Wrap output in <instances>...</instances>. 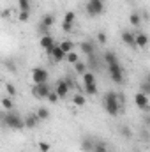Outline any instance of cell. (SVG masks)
Returning <instances> with one entry per match:
<instances>
[{"instance_id": "1", "label": "cell", "mask_w": 150, "mask_h": 152, "mask_svg": "<svg viewBox=\"0 0 150 152\" xmlns=\"http://www.w3.org/2000/svg\"><path fill=\"white\" fill-rule=\"evenodd\" d=\"M103 60H104L106 66H108V71H110V78H111V81L113 83H117V85H122V83H124V69H122V66H120V62H118L117 53H113V51H106L104 57H103Z\"/></svg>"}, {"instance_id": "2", "label": "cell", "mask_w": 150, "mask_h": 152, "mask_svg": "<svg viewBox=\"0 0 150 152\" xmlns=\"http://www.w3.org/2000/svg\"><path fill=\"white\" fill-rule=\"evenodd\" d=\"M103 106H104V110H106L108 115L117 117V115L120 113L122 106H124L122 94H118V92H106L104 97H103Z\"/></svg>"}, {"instance_id": "3", "label": "cell", "mask_w": 150, "mask_h": 152, "mask_svg": "<svg viewBox=\"0 0 150 152\" xmlns=\"http://www.w3.org/2000/svg\"><path fill=\"white\" fill-rule=\"evenodd\" d=\"M4 124L11 129H21V127H25V118H21V115L16 113L14 110H11V112L4 113Z\"/></svg>"}, {"instance_id": "4", "label": "cell", "mask_w": 150, "mask_h": 152, "mask_svg": "<svg viewBox=\"0 0 150 152\" xmlns=\"http://www.w3.org/2000/svg\"><path fill=\"white\" fill-rule=\"evenodd\" d=\"M73 88H74V81H73L71 78H60V80L57 81V85H55V90H57V94L60 96V99L67 97Z\"/></svg>"}, {"instance_id": "5", "label": "cell", "mask_w": 150, "mask_h": 152, "mask_svg": "<svg viewBox=\"0 0 150 152\" xmlns=\"http://www.w3.org/2000/svg\"><path fill=\"white\" fill-rule=\"evenodd\" d=\"M85 11L88 16H101L104 11V0H88L85 5Z\"/></svg>"}, {"instance_id": "6", "label": "cell", "mask_w": 150, "mask_h": 152, "mask_svg": "<svg viewBox=\"0 0 150 152\" xmlns=\"http://www.w3.org/2000/svg\"><path fill=\"white\" fill-rule=\"evenodd\" d=\"M32 94H34L37 99H48V96L51 94V88H50L48 83H34Z\"/></svg>"}, {"instance_id": "7", "label": "cell", "mask_w": 150, "mask_h": 152, "mask_svg": "<svg viewBox=\"0 0 150 152\" xmlns=\"http://www.w3.org/2000/svg\"><path fill=\"white\" fill-rule=\"evenodd\" d=\"M48 71L42 67H36L32 69V81L34 83H48Z\"/></svg>"}, {"instance_id": "8", "label": "cell", "mask_w": 150, "mask_h": 152, "mask_svg": "<svg viewBox=\"0 0 150 152\" xmlns=\"http://www.w3.org/2000/svg\"><path fill=\"white\" fill-rule=\"evenodd\" d=\"M39 44H41V48L44 50V51H48V53H51V50L57 46V42H55V39L51 37V36H48V34H44L41 41H39Z\"/></svg>"}, {"instance_id": "9", "label": "cell", "mask_w": 150, "mask_h": 152, "mask_svg": "<svg viewBox=\"0 0 150 152\" xmlns=\"http://www.w3.org/2000/svg\"><path fill=\"white\" fill-rule=\"evenodd\" d=\"M149 103H150V99H149L147 94H143V92H136V94H134V104H136L140 110H145V108L149 106Z\"/></svg>"}, {"instance_id": "10", "label": "cell", "mask_w": 150, "mask_h": 152, "mask_svg": "<svg viewBox=\"0 0 150 152\" xmlns=\"http://www.w3.org/2000/svg\"><path fill=\"white\" fill-rule=\"evenodd\" d=\"M53 25H55V16H53V14H44V16L41 18L39 27H41V30H42V32H48V28H50V27H53Z\"/></svg>"}, {"instance_id": "11", "label": "cell", "mask_w": 150, "mask_h": 152, "mask_svg": "<svg viewBox=\"0 0 150 152\" xmlns=\"http://www.w3.org/2000/svg\"><path fill=\"white\" fill-rule=\"evenodd\" d=\"M120 36H122V41H124L127 46H131V48H136V34H134V32L124 30Z\"/></svg>"}, {"instance_id": "12", "label": "cell", "mask_w": 150, "mask_h": 152, "mask_svg": "<svg viewBox=\"0 0 150 152\" xmlns=\"http://www.w3.org/2000/svg\"><path fill=\"white\" fill-rule=\"evenodd\" d=\"M50 55H51V58H53L55 62H62V60H66V57H67V53H66L58 44L51 50V53H50Z\"/></svg>"}, {"instance_id": "13", "label": "cell", "mask_w": 150, "mask_h": 152, "mask_svg": "<svg viewBox=\"0 0 150 152\" xmlns=\"http://www.w3.org/2000/svg\"><path fill=\"white\" fill-rule=\"evenodd\" d=\"M136 34V48H145L149 44V36L145 32H134Z\"/></svg>"}, {"instance_id": "14", "label": "cell", "mask_w": 150, "mask_h": 152, "mask_svg": "<svg viewBox=\"0 0 150 152\" xmlns=\"http://www.w3.org/2000/svg\"><path fill=\"white\" fill-rule=\"evenodd\" d=\"M79 48H81V51L88 57V55H92V53H95V46H94V42H90V41H83L81 44H79Z\"/></svg>"}, {"instance_id": "15", "label": "cell", "mask_w": 150, "mask_h": 152, "mask_svg": "<svg viewBox=\"0 0 150 152\" xmlns=\"http://www.w3.org/2000/svg\"><path fill=\"white\" fill-rule=\"evenodd\" d=\"M39 122V117L37 113H34V115H28V117H25V127H28V129H34L36 126H37Z\"/></svg>"}, {"instance_id": "16", "label": "cell", "mask_w": 150, "mask_h": 152, "mask_svg": "<svg viewBox=\"0 0 150 152\" xmlns=\"http://www.w3.org/2000/svg\"><path fill=\"white\" fill-rule=\"evenodd\" d=\"M74 73L76 75H79V76H83L85 73H88V64L87 62H76L74 64Z\"/></svg>"}, {"instance_id": "17", "label": "cell", "mask_w": 150, "mask_h": 152, "mask_svg": "<svg viewBox=\"0 0 150 152\" xmlns=\"http://www.w3.org/2000/svg\"><path fill=\"white\" fill-rule=\"evenodd\" d=\"M94 145H95V140H92V138H85L81 142V149L85 152H94Z\"/></svg>"}, {"instance_id": "18", "label": "cell", "mask_w": 150, "mask_h": 152, "mask_svg": "<svg viewBox=\"0 0 150 152\" xmlns=\"http://www.w3.org/2000/svg\"><path fill=\"white\" fill-rule=\"evenodd\" d=\"M58 46L66 51V53H71V51H74V42L73 41H69V39H66V41H62V42H58Z\"/></svg>"}, {"instance_id": "19", "label": "cell", "mask_w": 150, "mask_h": 152, "mask_svg": "<svg viewBox=\"0 0 150 152\" xmlns=\"http://www.w3.org/2000/svg\"><path fill=\"white\" fill-rule=\"evenodd\" d=\"M129 23H131L133 27H140V25H141V14H140V12H133V14L129 16Z\"/></svg>"}, {"instance_id": "20", "label": "cell", "mask_w": 150, "mask_h": 152, "mask_svg": "<svg viewBox=\"0 0 150 152\" xmlns=\"http://www.w3.org/2000/svg\"><path fill=\"white\" fill-rule=\"evenodd\" d=\"M83 88H85L87 96H95L97 94V83H87V85H83Z\"/></svg>"}, {"instance_id": "21", "label": "cell", "mask_w": 150, "mask_h": 152, "mask_svg": "<svg viewBox=\"0 0 150 152\" xmlns=\"http://www.w3.org/2000/svg\"><path fill=\"white\" fill-rule=\"evenodd\" d=\"M2 106H4L5 112H11V110L14 108V103H12V99H11L9 96H4V97H2Z\"/></svg>"}, {"instance_id": "22", "label": "cell", "mask_w": 150, "mask_h": 152, "mask_svg": "<svg viewBox=\"0 0 150 152\" xmlns=\"http://www.w3.org/2000/svg\"><path fill=\"white\" fill-rule=\"evenodd\" d=\"M73 103H74L76 106H85L87 104V99H85L83 94H74L73 96Z\"/></svg>"}, {"instance_id": "23", "label": "cell", "mask_w": 150, "mask_h": 152, "mask_svg": "<svg viewBox=\"0 0 150 152\" xmlns=\"http://www.w3.org/2000/svg\"><path fill=\"white\" fill-rule=\"evenodd\" d=\"M36 113H37L39 120H46V118H50V110H48V108H44V106H41Z\"/></svg>"}, {"instance_id": "24", "label": "cell", "mask_w": 150, "mask_h": 152, "mask_svg": "<svg viewBox=\"0 0 150 152\" xmlns=\"http://www.w3.org/2000/svg\"><path fill=\"white\" fill-rule=\"evenodd\" d=\"M81 80H83V85H87V83H95V75L94 73H85V75L81 76Z\"/></svg>"}, {"instance_id": "25", "label": "cell", "mask_w": 150, "mask_h": 152, "mask_svg": "<svg viewBox=\"0 0 150 152\" xmlns=\"http://www.w3.org/2000/svg\"><path fill=\"white\" fill-rule=\"evenodd\" d=\"M99 60H97V57H95V53H92V55H88V60H87V64H88V67H92V69H97V64Z\"/></svg>"}, {"instance_id": "26", "label": "cell", "mask_w": 150, "mask_h": 152, "mask_svg": "<svg viewBox=\"0 0 150 152\" xmlns=\"http://www.w3.org/2000/svg\"><path fill=\"white\" fill-rule=\"evenodd\" d=\"M66 60H67L69 64H73V66H74L76 62H79V55H78L76 51H71V53H67V57H66Z\"/></svg>"}, {"instance_id": "27", "label": "cell", "mask_w": 150, "mask_h": 152, "mask_svg": "<svg viewBox=\"0 0 150 152\" xmlns=\"http://www.w3.org/2000/svg\"><path fill=\"white\" fill-rule=\"evenodd\" d=\"M74 20H76V14L73 12V11H67L66 14H64V23H74Z\"/></svg>"}, {"instance_id": "28", "label": "cell", "mask_w": 150, "mask_h": 152, "mask_svg": "<svg viewBox=\"0 0 150 152\" xmlns=\"http://www.w3.org/2000/svg\"><path fill=\"white\" fill-rule=\"evenodd\" d=\"M140 92H143V94L150 96V83L147 81V80H143V81L140 83Z\"/></svg>"}, {"instance_id": "29", "label": "cell", "mask_w": 150, "mask_h": 152, "mask_svg": "<svg viewBox=\"0 0 150 152\" xmlns=\"http://www.w3.org/2000/svg\"><path fill=\"white\" fill-rule=\"evenodd\" d=\"M94 152H108L106 143H104V142H95V145H94Z\"/></svg>"}, {"instance_id": "30", "label": "cell", "mask_w": 150, "mask_h": 152, "mask_svg": "<svg viewBox=\"0 0 150 152\" xmlns=\"http://www.w3.org/2000/svg\"><path fill=\"white\" fill-rule=\"evenodd\" d=\"M28 18H30V11H20V14H18V20H20L21 23L28 21Z\"/></svg>"}, {"instance_id": "31", "label": "cell", "mask_w": 150, "mask_h": 152, "mask_svg": "<svg viewBox=\"0 0 150 152\" xmlns=\"http://www.w3.org/2000/svg\"><path fill=\"white\" fill-rule=\"evenodd\" d=\"M20 11H30V0H18Z\"/></svg>"}, {"instance_id": "32", "label": "cell", "mask_w": 150, "mask_h": 152, "mask_svg": "<svg viewBox=\"0 0 150 152\" xmlns=\"http://www.w3.org/2000/svg\"><path fill=\"white\" fill-rule=\"evenodd\" d=\"M5 90H7V96H9V97L16 96V87H14L12 83H5Z\"/></svg>"}, {"instance_id": "33", "label": "cell", "mask_w": 150, "mask_h": 152, "mask_svg": "<svg viewBox=\"0 0 150 152\" xmlns=\"http://www.w3.org/2000/svg\"><path fill=\"white\" fill-rule=\"evenodd\" d=\"M58 99H60V96L57 94V90H51V94L48 96V101H50V103H57Z\"/></svg>"}, {"instance_id": "34", "label": "cell", "mask_w": 150, "mask_h": 152, "mask_svg": "<svg viewBox=\"0 0 150 152\" xmlns=\"http://www.w3.org/2000/svg\"><path fill=\"white\" fill-rule=\"evenodd\" d=\"M50 149H51V145H50L48 142H41V143H39V151L41 152H48Z\"/></svg>"}, {"instance_id": "35", "label": "cell", "mask_w": 150, "mask_h": 152, "mask_svg": "<svg viewBox=\"0 0 150 152\" xmlns=\"http://www.w3.org/2000/svg\"><path fill=\"white\" fill-rule=\"evenodd\" d=\"M97 41H99V44H106V41H108L106 34H104V32H99V34H97Z\"/></svg>"}, {"instance_id": "36", "label": "cell", "mask_w": 150, "mask_h": 152, "mask_svg": "<svg viewBox=\"0 0 150 152\" xmlns=\"http://www.w3.org/2000/svg\"><path fill=\"white\" fill-rule=\"evenodd\" d=\"M62 30L64 32H71L73 30V25L71 23H62Z\"/></svg>"}, {"instance_id": "37", "label": "cell", "mask_w": 150, "mask_h": 152, "mask_svg": "<svg viewBox=\"0 0 150 152\" xmlns=\"http://www.w3.org/2000/svg\"><path fill=\"white\" fill-rule=\"evenodd\" d=\"M120 131H122V136H127V138L131 136V129H129V127H122Z\"/></svg>"}, {"instance_id": "38", "label": "cell", "mask_w": 150, "mask_h": 152, "mask_svg": "<svg viewBox=\"0 0 150 152\" xmlns=\"http://www.w3.org/2000/svg\"><path fill=\"white\" fill-rule=\"evenodd\" d=\"M145 80H147V81H149V83H150V73H149V75H147V76H145Z\"/></svg>"}, {"instance_id": "39", "label": "cell", "mask_w": 150, "mask_h": 152, "mask_svg": "<svg viewBox=\"0 0 150 152\" xmlns=\"http://www.w3.org/2000/svg\"><path fill=\"white\" fill-rule=\"evenodd\" d=\"M145 112H150V103H149V106H147V108H145Z\"/></svg>"}]
</instances>
